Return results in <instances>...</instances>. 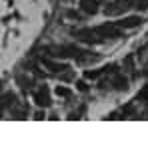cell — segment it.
<instances>
[{"label":"cell","instance_id":"1","mask_svg":"<svg viewBox=\"0 0 148 145\" xmlns=\"http://www.w3.org/2000/svg\"><path fill=\"white\" fill-rule=\"evenodd\" d=\"M120 36V28L114 24H102L96 28H82L74 32V38L84 42V44H102L110 38H118Z\"/></svg>","mask_w":148,"mask_h":145},{"label":"cell","instance_id":"2","mask_svg":"<svg viewBox=\"0 0 148 145\" xmlns=\"http://www.w3.org/2000/svg\"><path fill=\"white\" fill-rule=\"evenodd\" d=\"M50 56L54 58H74L78 62H86V60H96V56H90V52L80 50L76 46H52L46 50Z\"/></svg>","mask_w":148,"mask_h":145},{"label":"cell","instance_id":"3","mask_svg":"<svg viewBox=\"0 0 148 145\" xmlns=\"http://www.w3.org/2000/svg\"><path fill=\"white\" fill-rule=\"evenodd\" d=\"M130 8H134V0H114V2L104 6V14L106 16H120L124 12H128Z\"/></svg>","mask_w":148,"mask_h":145},{"label":"cell","instance_id":"4","mask_svg":"<svg viewBox=\"0 0 148 145\" xmlns=\"http://www.w3.org/2000/svg\"><path fill=\"white\" fill-rule=\"evenodd\" d=\"M32 99H34V103L40 105V107H48L50 103H52V99H50V92H48L46 86H42L40 90H36V92L32 94Z\"/></svg>","mask_w":148,"mask_h":145},{"label":"cell","instance_id":"5","mask_svg":"<svg viewBox=\"0 0 148 145\" xmlns=\"http://www.w3.org/2000/svg\"><path fill=\"white\" fill-rule=\"evenodd\" d=\"M116 72V66L114 64H110V66H104V68H100V70H88V72H84V78L86 80H96V78H100V76H104V74H112Z\"/></svg>","mask_w":148,"mask_h":145},{"label":"cell","instance_id":"6","mask_svg":"<svg viewBox=\"0 0 148 145\" xmlns=\"http://www.w3.org/2000/svg\"><path fill=\"white\" fill-rule=\"evenodd\" d=\"M42 66L50 70V72H64L68 70V64H60V62H54V60H48V58H42Z\"/></svg>","mask_w":148,"mask_h":145},{"label":"cell","instance_id":"7","mask_svg":"<svg viewBox=\"0 0 148 145\" xmlns=\"http://www.w3.org/2000/svg\"><path fill=\"white\" fill-rule=\"evenodd\" d=\"M80 10L84 14H96L98 12V0H80Z\"/></svg>","mask_w":148,"mask_h":145},{"label":"cell","instance_id":"8","mask_svg":"<svg viewBox=\"0 0 148 145\" xmlns=\"http://www.w3.org/2000/svg\"><path fill=\"white\" fill-rule=\"evenodd\" d=\"M14 99H16L14 94H4V96H0V117H2V113H4L8 107L14 105Z\"/></svg>","mask_w":148,"mask_h":145},{"label":"cell","instance_id":"9","mask_svg":"<svg viewBox=\"0 0 148 145\" xmlns=\"http://www.w3.org/2000/svg\"><path fill=\"white\" fill-rule=\"evenodd\" d=\"M140 22H142V20H140L138 16H128V18H124L122 22H118V26H120V28H136Z\"/></svg>","mask_w":148,"mask_h":145},{"label":"cell","instance_id":"10","mask_svg":"<svg viewBox=\"0 0 148 145\" xmlns=\"http://www.w3.org/2000/svg\"><path fill=\"white\" fill-rule=\"evenodd\" d=\"M56 96H60V97H70V90H68V88L58 86V88H56Z\"/></svg>","mask_w":148,"mask_h":145},{"label":"cell","instance_id":"11","mask_svg":"<svg viewBox=\"0 0 148 145\" xmlns=\"http://www.w3.org/2000/svg\"><path fill=\"white\" fill-rule=\"evenodd\" d=\"M138 99H140V101H148V84L138 92Z\"/></svg>","mask_w":148,"mask_h":145},{"label":"cell","instance_id":"12","mask_svg":"<svg viewBox=\"0 0 148 145\" xmlns=\"http://www.w3.org/2000/svg\"><path fill=\"white\" fill-rule=\"evenodd\" d=\"M134 8H138V10H146V8H148V0H134Z\"/></svg>","mask_w":148,"mask_h":145},{"label":"cell","instance_id":"13","mask_svg":"<svg viewBox=\"0 0 148 145\" xmlns=\"http://www.w3.org/2000/svg\"><path fill=\"white\" fill-rule=\"evenodd\" d=\"M76 88H78L80 92H88V86H86V82H78V84H76Z\"/></svg>","mask_w":148,"mask_h":145},{"label":"cell","instance_id":"14","mask_svg":"<svg viewBox=\"0 0 148 145\" xmlns=\"http://www.w3.org/2000/svg\"><path fill=\"white\" fill-rule=\"evenodd\" d=\"M42 117H44V111H38V113L34 115V119H42Z\"/></svg>","mask_w":148,"mask_h":145}]
</instances>
